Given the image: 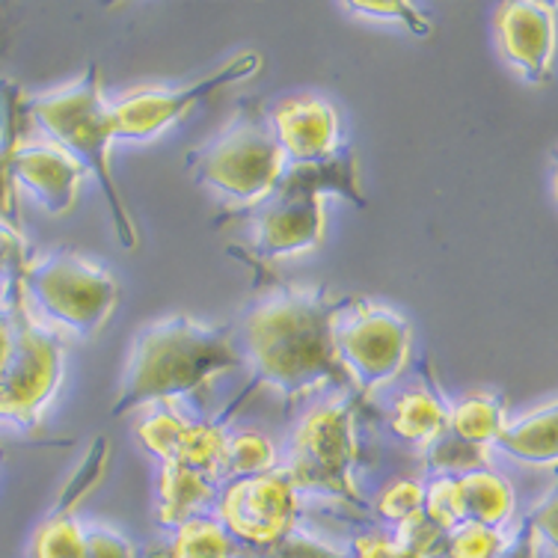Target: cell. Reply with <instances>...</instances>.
<instances>
[{"label":"cell","mask_w":558,"mask_h":558,"mask_svg":"<svg viewBox=\"0 0 558 558\" xmlns=\"http://www.w3.org/2000/svg\"><path fill=\"white\" fill-rule=\"evenodd\" d=\"M258 69H262V54L258 51H247V54H238L235 60H229L217 72H211L208 77H199L194 84L140 86V89H131V93H125L117 101H110L113 134H117V140L146 143V140L158 137L167 129H172L203 98L215 96L217 89L241 84L247 77H256Z\"/></svg>","instance_id":"obj_10"},{"label":"cell","mask_w":558,"mask_h":558,"mask_svg":"<svg viewBox=\"0 0 558 558\" xmlns=\"http://www.w3.org/2000/svg\"><path fill=\"white\" fill-rule=\"evenodd\" d=\"M505 401L502 396H490V392H473L458 401H449V430L454 437L473 446L490 449L496 437L505 428Z\"/></svg>","instance_id":"obj_22"},{"label":"cell","mask_w":558,"mask_h":558,"mask_svg":"<svg viewBox=\"0 0 558 558\" xmlns=\"http://www.w3.org/2000/svg\"><path fill=\"white\" fill-rule=\"evenodd\" d=\"M24 101L22 89L12 81H0V223L19 229L15 211V182H12V155L24 140Z\"/></svg>","instance_id":"obj_21"},{"label":"cell","mask_w":558,"mask_h":558,"mask_svg":"<svg viewBox=\"0 0 558 558\" xmlns=\"http://www.w3.org/2000/svg\"><path fill=\"white\" fill-rule=\"evenodd\" d=\"M110 446L105 437L93 442L89 458L81 463V470L72 475V482L65 487L63 499L51 514L45 517L43 526L36 529L33 537V558H84V526L77 523L75 505L86 490H93V484L105 475L108 466Z\"/></svg>","instance_id":"obj_16"},{"label":"cell","mask_w":558,"mask_h":558,"mask_svg":"<svg viewBox=\"0 0 558 558\" xmlns=\"http://www.w3.org/2000/svg\"><path fill=\"white\" fill-rule=\"evenodd\" d=\"M241 365L244 356L235 330L199 324L191 315H167L146 324L131 344L110 416L119 418L146 404L172 408L211 384L220 372Z\"/></svg>","instance_id":"obj_2"},{"label":"cell","mask_w":558,"mask_h":558,"mask_svg":"<svg viewBox=\"0 0 558 558\" xmlns=\"http://www.w3.org/2000/svg\"><path fill=\"white\" fill-rule=\"evenodd\" d=\"M356 413L348 398H333L327 404L312 408L291 430L286 473L301 490L339 496L348 502L363 505L356 487Z\"/></svg>","instance_id":"obj_7"},{"label":"cell","mask_w":558,"mask_h":558,"mask_svg":"<svg viewBox=\"0 0 558 558\" xmlns=\"http://www.w3.org/2000/svg\"><path fill=\"white\" fill-rule=\"evenodd\" d=\"M184 167L196 184L253 208L268 199L289 170L268 113L256 101H244L217 137L184 158Z\"/></svg>","instance_id":"obj_5"},{"label":"cell","mask_w":558,"mask_h":558,"mask_svg":"<svg viewBox=\"0 0 558 558\" xmlns=\"http://www.w3.org/2000/svg\"><path fill=\"white\" fill-rule=\"evenodd\" d=\"M24 265L27 258H24L22 232L0 223V289H10L12 282L22 277Z\"/></svg>","instance_id":"obj_31"},{"label":"cell","mask_w":558,"mask_h":558,"mask_svg":"<svg viewBox=\"0 0 558 558\" xmlns=\"http://www.w3.org/2000/svg\"><path fill=\"white\" fill-rule=\"evenodd\" d=\"M422 463L430 473V478H461L475 470H487L490 466V449L484 446H473L463 442L461 437H454L449 428L442 430L437 440H430L422 449Z\"/></svg>","instance_id":"obj_23"},{"label":"cell","mask_w":558,"mask_h":558,"mask_svg":"<svg viewBox=\"0 0 558 558\" xmlns=\"http://www.w3.org/2000/svg\"><path fill=\"white\" fill-rule=\"evenodd\" d=\"M339 298L324 286L279 282L244 315L238 348L258 387L277 389L286 404L315 389L344 384L348 372L333 351Z\"/></svg>","instance_id":"obj_1"},{"label":"cell","mask_w":558,"mask_h":558,"mask_svg":"<svg viewBox=\"0 0 558 558\" xmlns=\"http://www.w3.org/2000/svg\"><path fill=\"white\" fill-rule=\"evenodd\" d=\"M63 339L24 310L10 363L0 372V422L24 430L39 425L63 380Z\"/></svg>","instance_id":"obj_9"},{"label":"cell","mask_w":558,"mask_h":558,"mask_svg":"<svg viewBox=\"0 0 558 558\" xmlns=\"http://www.w3.org/2000/svg\"><path fill=\"white\" fill-rule=\"evenodd\" d=\"M298 505V487L291 484L289 473L277 466L270 473L223 484L215 502V520L232 541L274 549L294 532Z\"/></svg>","instance_id":"obj_11"},{"label":"cell","mask_w":558,"mask_h":558,"mask_svg":"<svg viewBox=\"0 0 558 558\" xmlns=\"http://www.w3.org/2000/svg\"><path fill=\"white\" fill-rule=\"evenodd\" d=\"M24 113L45 131L48 143L60 146L69 158H75L84 167V172L89 170L96 175L101 191L108 196L119 244L125 250L137 247V223L122 203L117 179L110 170V146H113L117 134H113V113H110V101L105 96L101 69L89 63L75 81H69L60 89L27 98Z\"/></svg>","instance_id":"obj_3"},{"label":"cell","mask_w":558,"mask_h":558,"mask_svg":"<svg viewBox=\"0 0 558 558\" xmlns=\"http://www.w3.org/2000/svg\"><path fill=\"white\" fill-rule=\"evenodd\" d=\"M277 466V446L265 434H258V430H235V434H229L223 451V466H220L223 484L250 478V475L270 473Z\"/></svg>","instance_id":"obj_24"},{"label":"cell","mask_w":558,"mask_h":558,"mask_svg":"<svg viewBox=\"0 0 558 558\" xmlns=\"http://www.w3.org/2000/svg\"><path fill=\"white\" fill-rule=\"evenodd\" d=\"M268 122L289 167H318L342 149L339 113L322 96L282 98L270 108Z\"/></svg>","instance_id":"obj_14"},{"label":"cell","mask_w":558,"mask_h":558,"mask_svg":"<svg viewBox=\"0 0 558 558\" xmlns=\"http://www.w3.org/2000/svg\"><path fill=\"white\" fill-rule=\"evenodd\" d=\"M356 558H422L418 553L398 544L396 537L387 535H363L354 541Z\"/></svg>","instance_id":"obj_33"},{"label":"cell","mask_w":558,"mask_h":558,"mask_svg":"<svg viewBox=\"0 0 558 558\" xmlns=\"http://www.w3.org/2000/svg\"><path fill=\"white\" fill-rule=\"evenodd\" d=\"M84 558H134V547L113 529H84Z\"/></svg>","instance_id":"obj_32"},{"label":"cell","mask_w":558,"mask_h":558,"mask_svg":"<svg viewBox=\"0 0 558 558\" xmlns=\"http://www.w3.org/2000/svg\"><path fill=\"white\" fill-rule=\"evenodd\" d=\"M24 291H22V277L12 282L10 289L0 294V372L7 368L19 339V322L24 315Z\"/></svg>","instance_id":"obj_30"},{"label":"cell","mask_w":558,"mask_h":558,"mask_svg":"<svg viewBox=\"0 0 558 558\" xmlns=\"http://www.w3.org/2000/svg\"><path fill=\"white\" fill-rule=\"evenodd\" d=\"M81 179L84 167L48 140H22L12 155V182L22 184L48 215L60 217L75 208Z\"/></svg>","instance_id":"obj_15"},{"label":"cell","mask_w":558,"mask_h":558,"mask_svg":"<svg viewBox=\"0 0 558 558\" xmlns=\"http://www.w3.org/2000/svg\"><path fill=\"white\" fill-rule=\"evenodd\" d=\"M458 490H461L463 523L502 529L514 517V487L490 466L461 475Z\"/></svg>","instance_id":"obj_20"},{"label":"cell","mask_w":558,"mask_h":558,"mask_svg":"<svg viewBox=\"0 0 558 558\" xmlns=\"http://www.w3.org/2000/svg\"><path fill=\"white\" fill-rule=\"evenodd\" d=\"M22 291L51 322L81 339H96L119 303L117 277L72 250L27 262Z\"/></svg>","instance_id":"obj_6"},{"label":"cell","mask_w":558,"mask_h":558,"mask_svg":"<svg viewBox=\"0 0 558 558\" xmlns=\"http://www.w3.org/2000/svg\"><path fill=\"white\" fill-rule=\"evenodd\" d=\"M172 558H232V537L215 517H194L175 529Z\"/></svg>","instance_id":"obj_25"},{"label":"cell","mask_w":558,"mask_h":558,"mask_svg":"<svg viewBox=\"0 0 558 558\" xmlns=\"http://www.w3.org/2000/svg\"><path fill=\"white\" fill-rule=\"evenodd\" d=\"M558 404L547 401L544 408L529 410L514 422H505L502 434L496 437V449L511 454L514 461L532 466H556L558 461Z\"/></svg>","instance_id":"obj_18"},{"label":"cell","mask_w":558,"mask_h":558,"mask_svg":"<svg viewBox=\"0 0 558 558\" xmlns=\"http://www.w3.org/2000/svg\"><path fill=\"white\" fill-rule=\"evenodd\" d=\"M389 428L398 440L422 451L449 428V401L437 389H410L389 410Z\"/></svg>","instance_id":"obj_19"},{"label":"cell","mask_w":558,"mask_h":558,"mask_svg":"<svg viewBox=\"0 0 558 558\" xmlns=\"http://www.w3.org/2000/svg\"><path fill=\"white\" fill-rule=\"evenodd\" d=\"M422 484L410 482V478H398V482L387 484L375 499V511L380 520H387V523H408L410 517L422 514Z\"/></svg>","instance_id":"obj_28"},{"label":"cell","mask_w":558,"mask_h":558,"mask_svg":"<svg viewBox=\"0 0 558 558\" xmlns=\"http://www.w3.org/2000/svg\"><path fill=\"white\" fill-rule=\"evenodd\" d=\"M220 484L205 475L184 470L179 463H161L158 466V520L161 526L179 529L194 517H205L208 508H215L220 496Z\"/></svg>","instance_id":"obj_17"},{"label":"cell","mask_w":558,"mask_h":558,"mask_svg":"<svg viewBox=\"0 0 558 558\" xmlns=\"http://www.w3.org/2000/svg\"><path fill=\"white\" fill-rule=\"evenodd\" d=\"M494 33L499 51L529 84H547L556 57V3L514 0L496 7Z\"/></svg>","instance_id":"obj_13"},{"label":"cell","mask_w":558,"mask_h":558,"mask_svg":"<svg viewBox=\"0 0 558 558\" xmlns=\"http://www.w3.org/2000/svg\"><path fill=\"white\" fill-rule=\"evenodd\" d=\"M137 440L146 446L158 463H179L184 470L205 475L223 487V451L229 430L217 422H191L172 408L151 410L137 422Z\"/></svg>","instance_id":"obj_12"},{"label":"cell","mask_w":558,"mask_h":558,"mask_svg":"<svg viewBox=\"0 0 558 558\" xmlns=\"http://www.w3.org/2000/svg\"><path fill=\"white\" fill-rule=\"evenodd\" d=\"M333 351L363 396L375 392L404 372L413 348V330L401 312L356 298L342 301L333 315Z\"/></svg>","instance_id":"obj_8"},{"label":"cell","mask_w":558,"mask_h":558,"mask_svg":"<svg viewBox=\"0 0 558 558\" xmlns=\"http://www.w3.org/2000/svg\"><path fill=\"white\" fill-rule=\"evenodd\" d=\"M422 496V517L428 520L430 526L437 532H451L454 526L463 523V508H461V490H458V478H430Z\"/></svg>","instance_id":"obj_27"},{"label":"cell","mask_w":558,"mask_h":558,"mask_svg":"<svg viewBox=\"0 0 558 558\" xmlns=\"http://www.w3.org/2000/svg\"><path fill=\"white\" fill-rule=\"evenodd\" d=\"M339 194L365 205L356 194V163L339 149L318 167H289L265 203L253 211V250L265 262L301 256L324 241V196Z\"/></svg>","instance_id":"obj_4"},{"label":"cell","mask_w":558,"mask_h":558,"mask_svg":"<svg viewBox=\"0 0 558 558\" xmlns=\"http://www.w3.org/2000/svg\"><path fill=\"white\" fill-rule=\"evenodd\" d=\"M505 553L502 529H487L478 523H461L442 535V558H499Z\"/></svg>","instance_id":"obj_26"},{"label":"cell","mask_w":558,"mask_h":558,"mask_svg":"<svg viewBox=\"0 0 558 558\" xmlns=\"http://www.w3.org/2000/svg\"><path fill=\"white\" fill-rule=\"evenodd\" d=\"M344 12H354L363 19H375L384 24H401L408 27L413 36H428L430 22L413 3H401V0H377V3H342Z\"/></svg>","instance_id":"obj_29"}]
</instances>
